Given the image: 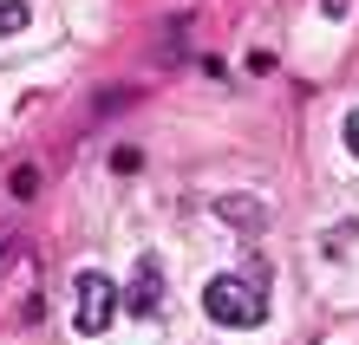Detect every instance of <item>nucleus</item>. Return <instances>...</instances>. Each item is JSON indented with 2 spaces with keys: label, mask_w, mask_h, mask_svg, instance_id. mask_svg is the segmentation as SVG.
Returning a JSON list of instances; mask_svg holds the SVG:
<instances>
[{
  "label": "nucleus",
  "mask_w": 359,
  "mask_h": 345,
  "mask_svg": "<svg viewBox=\"0 0 359 345\" xmlns=\"http://www.w3.org/2000/svg\"><path fill=\"white\" fill-rule=\"evenodd\" d=\"M203 313L216 319V326H236V332L262 326V280H248V274H216V280L203 287Z\"/></svg>",
  "instance_id": "1"
},
{
  "label": "nucleus",
  "mask_w": 359,
  "mask_h": 345,
  "mask_svg": "<svg viewBox=\"0 0 359 345\" xmlns=\"http://www.w3.org/2000/svg\"><path fill=\"white\" fill-rule=\"evenodd\" d=\"M72 293H79V319H72V326L86 332V339H98V332L118 319V307H124V293H118L98 267H86V274H79V280H72Z\"/></svg>",
  "instance_id": "2"
},
{
  "label": "nucleus",
  "mask_w": 359,
  "mask_h": 345,
  "mask_svg": "<svg viewBox=\"0 0 359 345\" xmlns=\"http://www.w3.org/2000/svg\"><path fill=\"white\" fill-rule=\"evenodd\" d=\"M124 313H131V319H157L163 313V261H157V254L137 261L131 287H124Z\"/></svg>",
  "instance_id": "3"
},
{
  "label": "nucleus",
  "mask_w": 359,
  "mask_h": 345,
  "mask_svg": "<svg viewBox=\"0 0 359 345\" xmlns=\"http://www.w3.org/2000/svg\"><path fill=\"white\" fill-rule=\"evenodd\" d=\"M216 215H222L236 234H255V228H262V202H255V196H216Z\"/></svg>",
  "instance_id": "4"
},
{
  "label": "nucleus",
  "mask_w": 359,
  "mask_h": 345,
  "mask_svg": "<svg viewBox=\"0 0 359 345\" xmlns=\"http://www.w3.org/2000/svg\"><path fill=\"white\" fill-rule=\"evenodd\" d=\"M27 0H0V39H7V33H20V27H27Z\"/></svg>",
  "instance_id": "5"
},
{
  "label": "nucleus",
  "mask_w": 359,
  "mask_h": 345,
  "mask_svg": "<svg viewBox=\"0 0 359 345\" xmlns=\"http://www.w3.org/2000/svg\"><path fill=\"white\" fill-rule=\"evenodd\" d=\"M111 169H118V176H137V169H144V150H111Z\"/></svg>",
  "instance_id": "6"
},
{
  "label": "nucleus",
  "mask_w": 359,
  "mask_h": 345,
  "mask_svg": "<svg viewBox=\"0 0 359 345\" xmlns=\"http://www.w3.org/2000/svg\"><path fill=\"white\" fill-rule=\"evenodd\" d=\"M320 13H327V20H346V13H353V0H320Z\"/></svg>",
  "instance_id": "7"
},
{
  "label": "nucleus",
  "mask_w": 359,
  "mask_h": 345,
  "mask_svg": "<svg viewBox=\"0 0 359 345\" xmlns=\"http://www.w3.org/2000/svg\"><path fill=\"white\" fill-rule=\"evenodd\" d=\"M346 150L359 157V111H346Z\"/></svg>",
  "instance_id": "8"
}]
</instances>
